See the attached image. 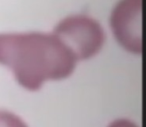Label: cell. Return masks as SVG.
<instances>
[{
    "label": "cell",
    "instance_id": "5",
    "mask_svg": "<svg viewBox=\"0 0 146 127\" xmlns=\"http://www.w3.org/2000/svg\"><path fill=\"white\" fill-rule=\"evenodd\" d=\"M108 127H138V126L134 122L128 120V119L119 118V119H116V120L112 121V122L108 125Z\"/></svg>",
    "mask_w": 146,
    "mask_h": 127
},
{
    "label": "cell",
    "instance_id": "3",
    "mask_svg": "<svg viewBox=\"0 0 146 127\" xmlns=\"http://www.w3.org/2000/svg\"><path fill=\"white\" fill-rule=\"evenodd\" d=\"M142 0H120L112 11L110 25L123 48L142 53Z\"/></svg>",
    "mask_w": 146,
    "mask_h": 127
},
{
    "label": "cell",
    "instance_id": "4",
    "mask_svg": "<svg viewBox=\"0 0 146 127\" xmlns=\"http://www.w3.org/2000/svg\"><path fill=\"white\" fill-rule=\"evenodd\" d=\"M0 127H28L16 114L7 110H0Z\"/></svg>",
    "mask_w": 146,
    "mask_h": 127
},
{
    "label": "cell",
    "instance_id": "2",
    "mask_svg": "<svg viewBox=\"0 0 146 127\" xmlns=\"http://www.w3.org/2000/svg\"><path fill=\"white\" fill-rule=\"evenodd\" d=\"M53 34L73 53L77 61L98 54L105 41L102 26L87 15L66 17L56 25Z\"/></svg>",
    "mask_w": 146,
    "mask_h": 127
},
{
    "label": "cell",
    "instance_id": "1",
    "mask_svg": "<svg viewBox=\"0 0 146 127\" xmlns=\"http://www.w3.org/2000/svg\"><path fill=\"white\" fill-rule=\"evenodd\" d=\"M76 63L73 53L53 33L0 34V64L29 91L39 90L46 81L68 78Z\"/></svg>",
    "mask_w": 146,
    "mask_h": 127
}]
</instances>
